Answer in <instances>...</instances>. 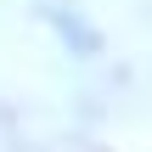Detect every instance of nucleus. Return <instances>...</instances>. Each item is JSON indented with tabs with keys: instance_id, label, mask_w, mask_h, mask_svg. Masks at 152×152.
I'll return each instance as SVG.
<instances>
[{
	"instance_id": "1",
	"label": "nucleus",
	"mask_w": 152,
	"mask_h": 152,
	"mask_svg": "<svg viewBox=\"0 0 152 152\" xmlns=\"http://www.w3.org/2000/svg\"><path fill=\"white\" fill-rule=\"evenodd\" d=\"M45 23L62 34V45H68V51H79V56H96V51H102V34H96V28H90L79 11H68V6H51V11H45Z\"/></svg>"
}]
</instances>
